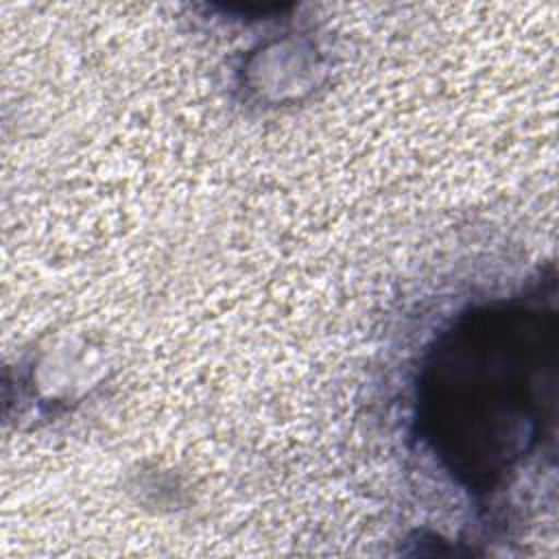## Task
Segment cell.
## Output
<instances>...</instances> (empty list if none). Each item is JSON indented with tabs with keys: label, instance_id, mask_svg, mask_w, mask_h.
I'll list each match as a JSON object with an SVG mask.
<instances>
[{
	"label": "cell",
	"instance_id": "cell-1",
	"mask_svg": "<svg viewBox=\"0 0 559 559\" xmlns=\"http://www.w3.org/2000/svg\"><path fill=\"white\" fill-rule=\"evenodd\" d=\"M542 323L533 314L485 312L443 347L459 362L456 382L472 384L474 435L485 437V474H496L537 435L542 384Z\"/></svg>",
	"mask_w": 559,
	"mask_h": 559
}]
</instances>
